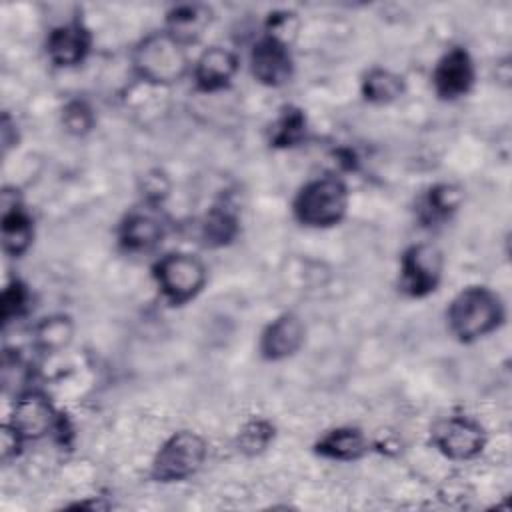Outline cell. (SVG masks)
<instances>
[{
	"label": "cell",
	"instance_id": "cell-1",
	"mask_svg": "<svg viewBox=\"0 0 512 512\" xmlns=\"http://www.w3.org/2000/svg\"><path fill=\"white\" fill-rule=\"evenodd\" d=\"M134 76L152 86H172L192 70L188 46L166 28L142 36L130 54Z\"/></svg>",
	"mask_w": 512,
	"mask_h": 512
},
{
	"label": "cell",
	"instance_id": "cell-2",
	"mask_svg": "<svg viewBox=\"0 0 512 512\" xmlns=\"http://www.w3.org/2000/svg\"><path fill=\"white\" fill-rule=\"evenodd\" d=\"M506 308L502 298L488 286L462 288L446 308L448 332L462 344L486 338L502 326Z\"/></svg>",
	"mask_w": 512,
	"mask_h": 512
},
{
	"label": "cell",
	"instance_id": "cell-3",
	"mask_svg": "<svg viewBox=\"0 0 512 512\" xmlns=\"http://www.w3.org/2000/svg\"><path fill=\"white\" fill-rule=\"evenodd\" d=\"M348 206V184L336 174H324L300 186L292 200V216L306 228H330L344 220Z\"/></svg>",
	"mask_w": 512,
	"mask_h": 512
},
{
	"label": "cell",
	"instance_id": "cell-4",
	"mask_svg": "<svg viewBox=\"0 0 512 512\" xmlns=\"http://www.w3.org/2000/svg\"><path fill=\"white\" fill-rule=\"evenodd\" d=\"M208 458V442L192 430H178L156 450L150 464V478L160 484L184 482L198 474Z\"/></svg>",
	"mask_w": 512,
	"mask_h": 512
},
{
	"label": "cell",
	"instance_id": "cell-5",
	"mask_svg": "<svg viewBox=\"0 0 512 512\" xmlns=\"http://www.w3.org/2000/svg\"><path fill=\"white\" fill-rule=\"evenodd\" d=\"M152 278L168 304L182 306L204 290L208 268L196 254L176 250L160 256L154 262Z\"/></svg>",
	"mask_w": 512,
	"mask_h": 512
},
{
	"label": "cell",
	"instance_id": "cell-6",
	"mask_svg": "<svg viewBox=\"0 0 512 512\" xmlns=\"http://www.w3.org/2000/svg\"><path fill=\"white\" fill-rule=\"evenodd\" d=\"M444 272V254L432 242L408 246L400 256L398 288L408 298H426L438 290Z\"/></svg>",
	"mask_w": 512,
	"mask_h": 512
},
{
	"label": "cell",
	"instance_id": "cell-7",
	"mask_svg": "<svg viewBox=\"0 0 512 512\" xmlns=\"http://www.w3.org/2000/svg\"><path fill=\"white\" fill-rule=\"evenodd\" d=\"M484 426L466 414L444 416L430 430L432 446L450 460H472L486 446Z\"/></svg>",
	"mask_w": 512,
	"mask_h": 512
},
{
	"label": "cell",
	"instance_id": "cell-8",
	"mask_svg": "<svg viewBox=\"0 0 512 512\" xmlns=\"http://www.w3.org/2000/svg\"><path fill=\"white\" fill-rule=\"evenodd\" d=\"M62 414L50 398L38 390H24L16 396L8 424L26 440H40L62 428Z\"/></svg>",
	"mask_w": 512,
	"mask_h": 512
},
{
	"label": "cell",
	"instance_id": "cell-9",
	"mask_svg": "<svg viewBox=\"0 0 512 512\" xmlns=\"http://www.w3.org/2000/svg\"><path fill=\"white\" fill-rule=\"evenodd\" d=\"M252 78L268 88L286 86L294 74V58L290 42L264 32L250 48L248 56Z\"/></svg>",
	"mask_w": 512,
	"mask_h": 512
},
{
	"label": "cell",
	"instance_id": "cell-10",
	"mask_svg": "<svg viewBox=\"0 0 512 512\" xmlns=\"http://www.w3.org/2000/svg\"><path fill=\"white\" fill-rule=\"evenodd\" d=\"M432 88L440 100H458L476 84V64L462 46L448 48L432 68Z\"/></svg>",
	"mask_w": 512,
	"mask_h": 512
},
{
	"label": "cell",
	"instance_id": "cell-11",
	"mask_svg": "<svg viewBox=\"0 0 512 512\" xmlns=\"http://www.w3.org/2000/svg\"><path fill=\"white\" fill-rule=\"evenodd\" d=\"M154 206L156 204H148L146 208H132L118 224V244L124 252H150L166 236V222Z\"/></svg>",
	"mask_w": 512,
	"mask_h": 512
},
{
	"label": "cell",
	"instance_id": "cell-12",
	"mask_svg": "<svg viewBox=\"0 0 512 512\" xmlns=\"http://www.w3.org/2000/svg\"><path fill=\"white\" fill-rule=\"evenodd\" d=\"M306 340V324L296 312H282L266 324L258 340V354L266 362H282L294 356Z\"/></svg>",
	"mask_w": 512,
	"mask_h": 512
},
{
	"label": "cell",
	"instance_id": "cell-13",
	"mask_svg": "<svg viewBox=\"0 0 512 512\" xmlns=\"http://www.w3.org/2000/svg\"><path fill=\"white\" fill-rule=\"evenodd\" d=\"M90 50L92 32L80 18L54 26L46 36V56L56 68H74L82 64Z\"/></svg>",
	"mask_w": 512,
	"mask_h": 512
},
{
	"label": "cell",
	"instance_id": "cell-14",
	"mask_svg": "<svg viewBox=\"0 0 512 512\" xmlns=\"http://www.w3.org/2000/svg\"><path fill=\"white\" fill-rule=\"evenodd\" d=\"M240 70V58L234 50L226 46H208L192 62L190 76L196 90L200 92H220L228 88Z\"/></svg>",
	"mask_w": 512,
	"mask_h": 512
},
{
	"label": "cell",
	"instance_id": "cell-15",
	"mask_svg": "<svg viewBox=\"0 0 512 512\" xmlns=\"http://www.w3.org/2000/svg\"><path fill=\"white\" fill-rule=\"evenodd\" d=\"M0 240L2 250L10 258H20L32 246L34 240V220L20 200H8L2 196V218H0Z\"/></svg>",
	"mask_w": 512,
	"mask_h": 512
},
{
	"label": "cell",
	"instance_id": "cell-16",
	"mask_svg": "<svg viewBox=\"0 0 512 512\" xmlns=\"http://www.w3.org/2000/svg\"><path fill=\"white\" fill-rule=\"evenodd\" d=\"M312 448L320 458L326 460L356 462L368 454L370 440L356 426H336L320 434Z\"/></svg>",
	"mask_w": 512,
	"mask_h": 512
},
{
	"label": "cell",
	"instance_id": "cell-17",
	"mask_svg": "<svg viewBox=\"0 0 512 512\" xmlns=\"http://www.w3.org/2000/svg\"><path fill=\"white\" fill-rule=\"evenodd\" d=\"M212 20V10L206 4H178L166 12V30L186 46L194 44Z\"/></svg>",
	"mask_w": 512,
	"mask_h": 512
},
{
	"label": "cell",
	"instance_id": "cell-18",
	"mask_svg": "<svg viewBox=\"0 0 512 512\" xmlns=\"http://www.w3.org/2000/svg\"><path fill=\"white\" fill-rule=\"evenodd\" d=\"M406 82L390 68L374 66L360 80V92L370 104H390L402 98Z\"/></svg>",
	"mask_w": 512,
	"mask_h": 512
},
{
	"label": "cell",
	"instance_id": "cell-19",
	"mask_svg": "<svg viewBox=\"0 0 512 512\" xmlns=\"http://www.w3.org/2000/svg\"><path fill=\"white\" fill-rule=\"evenodd\" d=\"M74 336V322L66 314H52L42 318L32 328V344L44 354L64 350Z\"/></svg>",
	"mask_w": 512,
	"mask_h": 512
},
{
	"label": "cell",
	"instance_id": "cell-20",
	"mask_svg": "<svg viewBox=\"0 0 512 512\" xmlns=\"http://www.w3.org/2000/svg\"><path fill=\"white\" fill-rule=\"evenodd\" d=\"M308 132V118L298 106H284L270 126L268 142L274 148H294L302 144Z\"/></svg>",
	"mask_w": 512,
	"mask_h": 512
},
{
	"label": "cell",
	"instance_id": "cell-21",
	"mask_svg": "<svg viewBox=\"0 0 512 512\" xmlns=\"http://www.w3.org/2000/svg\"><path fill=\"white\" fill-rule=\"evenodd\" d=\"M462 202H464V192L460 186L452 182H440L428 188L422 200L420 216L426 222H442L450 218L462 206Z\"/></svg>",
	"mask_w": 512,
	"mask_h": 512
},
{
	"label": "cell",
	"instance_id": "cell-22",
	"mask_svg": "<svg viewBox=\"0 0 512 512\" xmlns=\"http://www.w3.org/2000/svg\"><path fill=\"white\" fill-rule=\"evenodd\" d=\"M240 232V220L228 204H216L202 222V238L208 246H226Z\"/></svg>",
	"mask_w": 512,
	"mask_h": 512
},
{
	"label": "cell",
	"instance_id": "cell-23",
	"mask_svg": "<svg viewBox=\"0 0 512 512\" xmlns=\"http://www.w3.org/2000/svg\"><path fill=\"white\" fill-rule=\"evenodd\" d=\"M274 424L266 418H250L242 424L236 436V446L242 454L256 456L262 454L274 440Z\"/></svg>",
	"mask_w": 512,
	"mask_h": 512
},
{
	"label": "cell",
	"instance_id": "cell-24",
	"mask_svg": "<svg viewBox=\"0 0 512 512\" xmlns=\"http://www.w3.org/2000/svg\"><path fill=\"white\" fill-rule=\"evenodd\" d=\"M60 120L68 134L84 136L94 128L96 114H94V108L84 98H72L64 104Z\"/></svg>",
	"mask_w": 512,
	"mask_h": 512
},
{
	"label": "cell",
	"instance_id": "cell-25",
	"mask_svg": "<svg viewBox=\"0 0 512 512\" xmlns=\"http://www.w3.org/2000/svg\"><path fill=\"white\" fill-rule=\"evenodd\" d=\"M30 306V292L22 280H12L4 286L2 292V322L10 324L12 320L22 318Z\"/></svg>",
	"mask_w": 512,
	"mask_h": 512
},
{
	"label": "cell",
	"instance_id": "cell-26",
	"mask_svg": "<svg viewBox=\"0 0 512 512\" xmlns=\"http://www.w3.org/2000/svg\"><path fill=\"white\" fill-rule=\"evenodd\" d=\"M24 438L6 422L2 426V460L8 462L10 458H16L24 446Z\"/></svg>",
	"mask_w": 512,
	"mask_h": 512
}]
</instances>
